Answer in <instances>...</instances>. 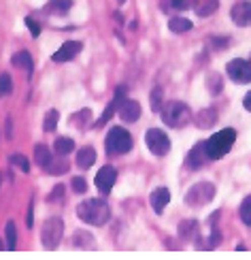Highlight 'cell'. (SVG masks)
<instances>
[{"label": "cell", "mask_w": 251, "mask_h": 260, "mask_svg": "<svg viewBox=\"0 0 251 260\" xmlns=\"http://www.w3.org/2000/svg\"><path fill=\"white\" fill-rule=\"evenodd\" d=\"M49 160H51V151H49V147L47 145H37L34 147V165H39V167H43L45 169L47 165H49Z\"/></svg>", "instance_id": "20"}, {"label": "cell", "mask_w": 251, "mask_h": 260, "mask_svg": "<svg viewBox=\"0 0 251 260\" xmlns=\"http://www.w3.org/2000/svg\"><path fill=\"white\" fill-rule=\"evenodd\" d=\"M49 173H51V175H62V173H66L68 171V165H66V162H64V160H49V165L45 167Z\"/></svg>", "instance_id": "27"}, {"label": "cell", "mask_w": 251, "mask_h": 260, "mask_svg": "<svg viewBox=\"0 0 251 260\" xmlns=\"http://www.w3.org/2000/svg\"><path fill=\"white\" fill-rule=\"evenodd\" d=\"M73 7V0H49L45 5L47 15H66Z\"/></svg>", "instance_id": "15"}, {"label": "cell", "mask_w": 251, "mask_h": 260, "mask_svg": "<svg viewBox=\"0 0 251 260\" xmlns=\"http://www.w3.org/2000/svg\"><path fill=\"white\" fill-rule=\"evenodd\" d=\"M70 186H73V190L77 192V194H83L85 190H87V181L83 179V177H73V181H70Z\"/></svg>", "instance_id": "34"}, {"label": "cell", "mask_w": 251, "mask_h": 260, "mask_svg": "<svg viewBox=\"0 0 251 260\" xmlns=\"http://www.w3.org/2000/svg\"><path fill=\"white\" fill-rule=\"evenodd\" d=\"M206 88H209L211 94H220L222 88H224V79H222V75H217V73H211L209 75V79H206Z\"/></svg>", "instance_id": "26"}, {"label": "cell", "mask_w": 251, "mask_h": 260, "mask_svg": "<svg viewBox=\"0 0 251 260\" xmlns=\"http://www.w3.org/2000/svg\"><path fill=\"white\" fill-rule=\"evenodd\" d=\"M236 141V130L234 128H224L220 133H215L209 141H204L206 145V154H209L211 160H220L222 156H226L228 151L232 149Z\"/></svg>", "instance_id": "2"}, {"label": "cell", "mask_w": 251, "mask_h": 260, "mask_svg": "<svg viewBox=\"0 0 251 260\" xmlns=\"http://www.w3.org/2000/svg\"><path fill=\"white\" fill-rule=\"evenodd\" d=\"M9 162L13 167H17L21 173H30V162H28V158L26 156H21V154H13L9 158Z\"/></svg>", "instance_id": "28"}, {"label": "cell", "mask_w": 251, "mask_h": 260, "mask_svg": "<svg viewBox=\"0 0 251 260\" xmlns=\"http://www.w3.org/2000/svg\"><path fill=\"white\" fill-rule=\"evenodd\" d=\"M168 28H170V32H174V35H181V32L192 30V21L185 19V17H172L168 21Z\"/></svg>", "instance_id": "21"}, {"label": "cell", "mask_w": 251, "mask_h": 260, "mask_svg": "<svg viewBox=\"0 0 251 260\" xmlns=\"http://www.w3.org/2000/svg\"><path fill=\"white\" fill-rule=\"evenodd\" d=\"M149 203H151V207H154L156 213H162L166 209V205L170 203V190L168 188H156L151 192Z\"/></svg>", "instance_id": "14"}, {"label": "cell", "mask_w": 251, "mask_h": 260, "mask_svg": "<svg viewBox=\"0 0 251 260\" xmlns=\"http://www.w3.org/2000/svg\"><path fill=\"white\" fill-rule=\"evenodd\" d=\"M53 149H56L60 156H68L75 149V141L68 137H60V139H56V143H53Z\"/></svg>", "instance_id": "22"}, {"label": "cell", "mask_w": 251, "mask_h": 260, "mask_svg": "<svg viewBox=\"0 0 251 260\" xmlns=\"http://www.w3.org/2000/svg\"><path fill=\"white\" fill-rule=\"evenodd\" d=\"M230 17L236 26H251V3L249 0H241L236 3L230 11Z\"/></svg>", "instance_id": "11"}, {"label": "cell", "mask_w": 251, "mask_h": 260, "mask_svg": "<svg viewBox=\"0 0 251 260\" xmlns=\"http://www.w3.org/2000/svg\"><path fill=\"white\" fill-rule=\"evenodd\" d=\"M7 137L11 139V137H13V130H11V120L7 122Z\"/></svg>", "instance_id": "41"}, {"label": "cell", "mask_w": 251, "mask_h": 260, "mask_svg": "<svg viewBox=\"0 0 251 260\" xmlns=\"http://www.w3.org/2000/svg\"><path fill=\"white\" fill-rule=\"evenodd\" d=\"M62 194H64V188H62V186H56V190L49 194V201H51V203H60Z\"/></svg>", "instance_id": "39"}, {"label": "cell", "mask_w": 251, "mask_h": 260, "mask_svg": "<svg viewBox=\"0 0 251 260\" xmlns=\"http://www.w3.org/2000/svg\"><path fill=\"white\" fill-rule=\"evenodd\" d=\"M77 215H79V220L92 226H102L111 218V209H109V205L102 199H90L85 203H79Z\"/></svg>", "instance_id": "1"}, {"label": "cell", "mask_w": 251, "mask_h": 260, "mask_svg": "<svg viewBox=\"0 0 251 260\" xmlns=\"http://www.w3.org/2000/svg\"><path fill=\"white\" fill-rule=\"evenodd\" d=\"M62 233H64V224L60 218H49L45 220L41 229V241L43 245L47 247V250H56L62 241Z\"/></svg>", "instance_id": "6"}, {"label": "cell", "mask_w": 251, "mask_h": 260, "mask_svg": "<svg viewBox=\"0 0 251 260\" xmlns=\"http://www.w3.org/2000/svg\"><path fill=\"white\" fill-rule=\"evenodd\" d=\"M151 109H154V111H160L162 109V90L160 88L151 90Z\"/></svg>", "instance_id": "33"}, {"label": "cell", "mask_w": 251, "mask_h": 260, "mask_svg": "<svg viewBox=\"0 0 251 260\" xmlns=\"http://www.w3.org/2000/svg\"><path fill=\"white\" fill-rule=\"evenodd\" d=\"M115 111L126 124H132L140 117V105L132 99H122V101H115Z\"/></svg>", "instance_id": "9"}, {"label": "cell", "mask_w": 251, "mask_h": 260, "mask_svg": "<svg viewBox=\"0 0 251 260\" xmlns=\"http://www.w3.org/2000/svg\"><path fill=\"white\" fill-rule=\"evenodd\" d=\"M160 113H162V120H164V124L170 126V128H181V126H185V124L192 120L190 107L185 105V103H179V101L166 103L160 109Z\"/></svg>", "instance_id": "3"}, {"label": "cell", "mask_w": 251, "mask_h": 260, "mask_svg": "<svg viewBox=\"0 0 251 260\" xmlns=\"http://www.w3.org/2000/svg\"><path fill=\"white\" fill-rule=\"evenodd\" d=\"M11 62H13V67L15 69H26L32 73V69H34V62H32L30 58V53L28 51H17L13 58H11Z\"/></svg>", "instance_id": "19"}, {"label": "cell", "mask_w": 251, "mask_h": 260, "mask_svg": "<svg viewBox=\"0 0 251 260\" xmlns=\"http://www.w3.org/2000/svg\"><path fill=\"white\" fill-rule=\"evenodd\" d=\"M194 122H196V126H198V128H211L217 122V113L213 109H202V111L196 113Z\"/></svg>", "instance_id": "17"}, {"label": "cell", "mask_w": 251, "mask_h": 260, "mask_svg": "<svg viewBox=\"0 0 251 260\" xmlns=\"http://www.w3.org/2000/svg\"><path fill=\"white\" fill-rule=\"evenodd\" d=\"M28 226H32V205H30V211H28Z\"/></svg>", "instance_id": "42"}, {"label": "cell", "mask_w": 251, "mask_h": 260, "mask_svg": "<svg viewBox=\"0 0 251 260\" xmlns=\"http://www.w3.org/2000/svg\"><path fill=\"white\" fill-rule=\"evenodd\" d=\"M217 7H220V0H204L196 13H198V17H209L217 11Z\"/></svg>", "instance_id": "24"}, {"label": "cell", "mask_w": 251, "mask_h": 260, "mask_svg": "<svg viewBox=\"0 0 251 260\" xmlns=\"http://www.w3.org/2000/svg\"><path fill=\"white\" fill-rule=\"evenodd\" d=\"M196 5V0H164V9L170 7L174 11H185V9H192Z\"/></svg>", "instance_id": "29"}, {"label": "cell", "mask_w": 251, "mask_h": 260, "mask_svg": "<svg viewBox=\"0 0 251 260\" xmlns=\"http://www.w3.org/2000/svg\"><path fill=\"white\" fill-rule=\"evenodd\" d=\"M11 90H13V81H11V75L3 73V75H0V99H3V96H9Z\"/></svg>", "instance_id": "31"}, {"label": "cell", "mask_w": 251, "mask_h": 260, "mask_svg": "<svg viewBox=\"0 0 251 260\" xmlns=\"http://www.w3.org/2000/svg\"><path fill=\"white\" fill-rule=\"evenodd\" d=\"M241 220L247 226H251V197H247L243 201V205H241Z\"/></svg>", "instance_id": "32"}, {"label": "cell", "mask_w": 251, "mask_h": 260, "mask_svg": "<svg viewBox=\"0 0 251 260\" xmlns=\"http://www.w3.org/2000/svg\"><path fill=\"white\" fill-rule=\"evenodd\" d=\"M113 111H115V103H111V105H109L106 107V111H104V115L100 117V120H98L96 122V128H100V126H104L109 120H111V115H113Z\"/></svg>", "instance_id": "35"}, {"label": "cell", "mask_w": 251, "mask_h": 260, "mask_svg": "<svg viewBox=\"0 0 251 260\" xmlns=\"http://www.w3.org/2000/svg\"><path fill=\"white\" fill-rule=\"evenodd\" d=\"M90 117H92V111H90V109H83V111H79L77 115L73 117V122H75V124H79V126H83L87 120H90Z\"/></svg>", "instance_id": "37"}, {"label": "cell", "mask_w": 251, "mask_h": 260, "mask_svg": "<svg viewBox=\"0 0 251 260\" xmlns=\"http://www.w3.org/2000/svg\"><path fill=\"white\" fill-rule=\"evenodd\" d=\"M145 143H147L149 151L154 156H166L170 151V139H168V135L164 133V130H158V128L147 130Z\"/></svg>", "instance_id": "7"}, {"label": "cell", "mask_w": 251, "mask_h": 260, "mask_svg": "<svg viewBox=\"0 0 251 260\" xmlns=\"http://www.w3.org/2000/svg\"><path fill=\"white\" fill-rule=\"evenodd\" d=\"M26 26H28V30H30V35H32V37H39V35H41V24H39L37 19L26 17Z\"/></svg>", "instance_id": "36"}, {"label": "cell", "mask_w": 251, "mask_h": 260, "mask_svg": "<svg viewBox=\"0 0 251 260\" xmlns=\"http://www.w3.org/2000/svg\"><path fill=\"white\" fill-rule=\"evenodd\" d=\"M228 43H230V39H228V37H213V39H211V45H213L215 49H226Z\"/></svg>", "instance_id": "38"}, {"label": "cell", "mask_w": 251, "mask_h": 260, "mask_svg": "<svg viewBox=\"0 0 251 260\" xmlns=\"http://www.w3.org/2000/svg\"><path fill=\"white\" fill-rule=\"evenodd\" d=\"M81 43L79 41H68V43H64V45L53 53L51 56V60L53 62H68V60H73L75 56H79V51H81Z\"/></svg>", "instance_id": "13"}, {"label": "cell", "mask_w": 251, "mask_h": 260, "mask_svg": "<svg viewBox=\"0 0 251 260\" xmlns=\"http://www.w3.org/2000/svg\"><path fill=\"white\" fill-rule=\"evenodd\" d=\"M0 183H3V175H0Z\"/></svg>", "instance_id": "44"}, {"label": "cell", "mask_w": 251, "mask_h": 260, "mask_svg": "<svg viewBox=\"0 0 251 260\" xmlns=\"http://www.w3.org/2000/svg\"><path fill=\"white\" fill-rule=\"evenodd\" d=\"M5 237H7V250H15V245H17V229H15V222H7V226H5Z\"/></svg>", "instance_id": "23"}, {"label": "cell", "mask_w": 251, "mask_h": 260, "mask_svg": "<svg viewBox=\"0 0 251 260\" xmlns=\"http://www.w3.org/2000/svg\"><path fill=\"white\" fill-rule=\"evenodd\" d=\"M117 3H119V5H124V3H126V0H117Z\"/></svg>", "instance_id": "43"}, {"label": "cell", "mask_w": 251, "mask_h": 260, "mask_svg": "<svg viewBox=\"0 0 251 260\" xmlns=\"http://www.w3.org/2000/svg\"><path fill=\"white\" fill-rule=\"evenodd\" d=\"M196 233H198V222L196 220H183L179 224V237L185 241H194L196 239Z\"/></svg>", "instance_id": "16"}, {"label": "cell", "mask_w": 251, "mask_h": 260, "mask_svg": "<svg viewBox=\"0 0 251 260\" xmlns=\"http://www.w3.org/2000/svg\"><path fill=\"white\" fill-rule=\"evenodd\" d=\"M215 197V186L209 181H200L192 186L185 194V205H190V207H202V205L211 203Z\"/></svg>", "instance_id": "5"}, {"label": "cell", "mask_w": 251, "mask_h": 260, "mask_svg": "<svg viewBox=\"0 0 251 260\" xmlns=\"http://www.w3.org/2000/svg\"><path fill=\"white\" fill-rule=\"evenodd\" d=\"M96 162V151L94 147H83L77 151V167L79 169H90Z\"/></svg>", "instance_id": "18"}, {"label": "cell", "mask_w": 251, "mask_h": 260, "mask_svg": "<svg viewBox=\"0 0 251 260\" xmlns=\"http://www.w3.org/2000/svg\"><path fill=\"white\" fill-rule=\"evenodd\" d=\"M58 120H60V113H58L56 109H49V111L45 113V122H43V130H45V133H51V130H56Z\"/></svg>", "instance_id": "25"}, {"label": "cell", "mask_w": 251, "mask_h": 260, "mask_svg": "<svg viewBox=\"0 0 251 260\" xmlns=\"http://www.w3.org/2000/svg\"><path fill=\"white\" fill-rule=\"evenodd\" d=\"M209 160H211V158H209V154H206V145H204V143H196V145L192 147V151L188 154V158H185V165H188L190 169H194V171H198V169H202Z\"/></svg>", "instance_id": "10"}, {"label": "cell", "mask_w": 251, "mask_h": 260, "mask_svg": "<svg viewBox=\"0 0 251 260\" xmlns=\"http://www.w3.org/2000/svg\"><path fill=\"white\" fill-rule=\"evenodd\" d=\"M73 243L77 245V247H94V239H92L90 235H85L83 231H77V235H75Z\"/></svg>", "instance_id": "30"}, {"label": "cell", "mask_w": 251, "mask_h": 260, "mask_svg": "<svg viewBox=\"0 0 251 260\" xmlns=\"http://www.w3.org/2000/svg\"><path fill=\"white\" fill-rule=\"evenodd\" d=\"M228 77L234 83H249L251 81V62L243 60V58H234L228 62Z\"/></svg>", "instance_id": "8"}, {"label": "cell", "mask_w": 251, "mask_h": 260, "mask_svg": "<svg viewBox=\"0 0 251 260\" xmlns=\"http://www.w3.org/2000/svg\"><path fill=\"white\" fill-rule=\"evenodd\" d=\"M106 151L111 156H122V154H128L132 149V137H130L128 130L124 128H111L106 135Z\"/></svg>", "instance_id": "4"}, {"label": "cell", "mask_w": 251, "mask_h": 260, "mask_svg": "<svg viewBox=\"0 0 251 260\" xmlns=\"http://www.w3.org/2000/svg\"><path fill=\"white\" fill-rule=\"evenodd\" d=\"M243 105H245V109H247V111H251V90L247 92V96H245V101H243Z\"/></svg>", "instance_id": "40"}, {"label": "cell", "mask_w": 251, "mask_h": 260, "mask_svg": "<svg viewBox=\"0 0 251 260\" xmlns=\"http://www.w3.org/2000/svg\"><path fill=\"white\" fill-rule=\"evenodd\" d=\"M115 179H117V173L113 167H102L100 171H98L96 175V188L100 190L102 194L111 192V188L115 186Z\"/></svg>", "instance_id": "12"}]
</instances>
